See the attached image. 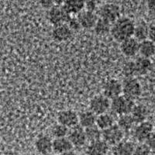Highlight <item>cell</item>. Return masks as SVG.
Returning a JSON list of instances; mask_svg holds the SVG:
<instances>
[{
  "instance_id": "8",
  "label": "cell",
  "mask_w": 155,
  "mask_h": 155,
  "mask_svg": "<svg viewBox=\"0 0 155 155\" xmlns=\"http://www.w3.org/2000/svg\"><path fill=\"white\" fill-rule=\"evenodd\" d=\"M67 137L72 143L74 147H82L88 141L85 135V128L81 127L79 124L69 129Z\"/></svg>"
},
{
  "instance_id": "31",
  "label": "cell",
  "mask_w": 155,
  "mask_h": 155,
  "mask_svg": "<svg viewBox=\"0 0 155 155\" xmlns=\"http://www.w3.org/2000/svg\"><path fill=\"white\" fill-rule=\"evenodd\" d=\"M134 154H149L151 153V150L146 143H140L135 147L134 149Z\"/></svg>"
},
{
  "instance_id": "19",
  "label": "cell",
  "mask_w": 155,
  "mask_h": 155,
  "mask_svg": "<svg viewBox=\"0 0 155 155\" xmlns=\"http://www.w3.org/2000/svg\"><path fill=\"white\" fill-rule=\"evenodd\" d=\"M136 75H144L147 74L152 68L151 61L150 58L145 57H140L134 61Z\"/></svg>"
},
{
  "instance_id": "11",
  "label": "cell",
  "mask_w": 155,
  "mask_h": 155,
  "mask_svg": "<svg viewBox=\"0 0 155 155\" xmlns=\"http://www.w3.org/2000/svg\"><path fill=\"white\" fill-rule=\"evenodd\" d=\"M77 18L81 24V28L85 30L93 29L98 19V16L95 12L86 10L85 9L78 13Z\"/></svg>"
},
{
  "instance_id": "5",
  "label": "cell",
  "mask_w": 155,
  "mask_h": 155,
  "mask_svg": "<svg viewBox=\"0 0 155 155\" xmlns=\"http://www.w3.org/2000/svg\"><path fill=\"white\" fill-rule=\"evenodd\" d=\"M124 132L117 124H113L109 128L102 130V139L109 146H113L124 140Z\"/></svg>"
},
{
  "instance_id": "36",
  "label": "cell",
  "mask_w": 155,
  "mask_h": 155,
  "mask_svg": "<svg viewBox=\"0 0 155 155\" xmlns=\"http://www.w3.org/2000/svg\"><path fill=\"white\" fill-rule=\"evenodd\" d=\"M147 3L150 10H155V0H147Z\"/></svg>"
},
{
  "instance_id": "3",
  "label": "cell",
  "mask_w": 155,
  "mask_h": 155,
  "mask_svg": "<svg viewBox=\"0 0 155 155\" xmlns=\"http://www.w3.org/2000/svg\"><path fill=\"white\" fill-rule=\"evenodd\" d=\"M71 16L72 15L68 13L62 5H54L51 9H48L47 19L48 22L54 27L63 23H67Z\"/></svg>"
},
{
  "instance_id": "21",
  "label": "cell",
  "mask_w": 155,
  "mask_h": 155,
  "mask_svg": "<svg viewBox=\"0 0 155 155\" xmlns=\"http://www.w3.org/2000/svg\"><path fill=\"white\" fill-rule=\"evenodd\" d=\"M113 124H115V119L114 116L112 114L105 113L96 116L95 125L99 127L101 130L109 128Z\"/></svg>"
},
{
  "instance_id": "29",
  "label": "cell",
  "mask_w": 155,
  "mask_h": 155,
  "mask_svg": "<svg viewBox=\"0 0 155 155\" xmlns=\"http://www.w3.org/2000/svg\"><path fill=\"white\" fill-rule=\"evenodd\" d=\"M68 127L58 123V124H56V125H54L52 127L51 132V135L53 136L54 138H59L67 137L68 134Z\"/></svg>"
},
{
  "instance_id": "2",
  "label": "cell",
  "mask_w": 155,
  "mask_h": 155,
  "mask_svg": "<svg viewBox=\"0 0 155 155\" xmlns=\"http://www.w3.org/2000/svg\"><path fill=\"white\" fill-rule=\"evenodd\" d=\"M134 106V100L124 95H120L111 99L110 109L113 114L121 116L130 114Z\"/></svg>"
},
{
  "instance_id": "10",
  "label": "cell",
  "mask_w": 155,
  "mask_h": 155,
  "mask_svg": "<svg viewBox=\"0 0 155 155\" xmlns=\"http://www.w3.org/2000/svg\"><path fill=\"white\" fill-rule=\"evenodd\" d=\"M103 95L109 99L119 96L123 94L122 83L116 79H110L106 81L102 87Z\"/></svg>"
},
{
  "instance_id": "15",
  "label": "cell",
  "mask_w": 155,
  "mask_h": 155,
  "mask_svg": "<svg viewBox=\"0 0 155 155\" xmlns=\"http://www.w3.org/2000/svg\"><path fill=\"white\" fill-rule=\"evenodd\" d=\"M73 149L74 146L67 137L54 138L53 140L52 151L54 152L55 153H59V154L69 153L72 151Z\"/></svg>"
},
{
  "instance_id": "22",
  "label": "cell",
  "mask_w": 155,
  "mask_h": 155,
  "mask_svg": "<svg viewBox=\"0 0 155 155\" xmlns=\"http://www.w3.org/2000/svg\"><path fill=\"white\" fill-rule=\"evenodd\" d=\"M138 53L142 57L150 58L155 54V44L149 39L139 42V51Z\"/></svg>"
},
{
  "instance_id": "4",
  "label": "cell",
  "mask_w": 155,
  "mask_h": 155,
  "mask_svg": "<svg viewBox=\"0 0 155 155\" xmlns=\"http://www.w3.org/2000/svg\"><path fill=\"white\" fill-rule=\"evenodd\" d=\"M122 87L123 95L133 100L138 99L142 93V87L140 83L134 77L126 78L122 83Z\"/></svg>"
},
{
  "instance_id": "28",
  "label": "cell",
  "mask_w": 155,
  "mask_h": 155,
  "mask_svg": "<svg viewBox=\"0 0 155 155\" xmlns=\"http://www.w3.org/2000/svg\"><path fill=\"white\" fill-rule=\"evenodd\" d=\"M85 132L87 140L89 142L97 140L102 138V130L95 124L85 128Z\"/></svg>"
},
{
  "instance_id": "17",
  "label": "cell",
  "mask_w": 155,
  "mask_h": 155,
  "mask_svg": "<svg viewBox=\"0 0 155 155\" xmlns=\"http://www.w3.org/2000/svg\"><path fill=\"white\" fill-rule=\"evenodd\" d=\"M34 146L38 153L48 154L52 152L53 140L47 135L39 136L36 139Z\"/></svg>"
},
{
  "instance_id": "33",
  "label": "cell",
  "mask_w": 155,
  "mask_h": 155,
  "mask_svg": "<svg viewBox=\"0 0 155 155\" xmlns=\"http://www.w3.org/2000/svg\"><path fill=\"white\" fill-rule=\"evenodd\" d=\"M99 4H100L99 0H85V9L95 12V11L99 8Z\"/></svg>"
},
{
  "instance_id": "37",
  "label": "cell",
  "mask_w": 155,
  "mask_h": 155,
  "mask_svg": "<svg viewBox=\"0 0 155 155\" xmlns=\"http://www.w3.org/2000/svg\"><path fill=\"white\" fill-rule=\"evenodd\" d=\"M55 5H63L64 2H65V0H54Z\"/></svg>"
},
{
  "instance_id": "35",
  "label": "cell",
  "mask_w": 155,
  "mask_h": 155,
  "mask_svg": "<svg viewBox=\"0 0 155 155\" xmlns=\"http://www.w3.org/2000/svg\"><path fill=\"white\" fill-rule=\"evenodd\" d=\"M149 40L155 44V25L149 27V35H148Z\"/></svg>"
},
{
  "instance_id": "6",
  "label": "cell",
  "mask_w": 155,
  "mask_h": 155,
  "mask_svg": "<svg viewBox=\"0 0 155 155\" xmlns=\"http://www.w3.org/2000/svg\"><path fill=\"white\" fill-rule=\"evenodd\" d=\"M111 99L104 95H95L89 102V110L95 113L96 116L102 113H107L110 109Z\"/></svg>"
},
{
  "instance_id": "12",
  "label": "cell",
  "mask_w": 155,
  "mask_h": 155,
  "mask_svg": "<svg viewBox=\"0 0 155 155\" xmlns=\"http://www.w3.org/2000/svg\"><path fill=\"white\" fill-rule=\"evenodd\" d=\"M120 51L124 56L132 58L138 54L139 51V41L134 37L127 38L120 42Z\"/></svg>"
},
{
  "instance_id": "30",
  "label": "cell",
  "mask_w": 155,
  "mask_h": 155,
  "mask_svg": "<svg viewBox=\"0 0 155 155\" xmlns=\"http://www.w3.org/2000/svg\"><path fill=\"white\" fill-rule=\"evenodd\" d=\"M123 73L126 78L134 77L136 75L135 67H134V61H129L124 66Z\"/></svg>"
},
{
  "instance_id": "7",
  "label": "cell",
  "mask_w": 155,
  "mask_h": 155,
  "mask_svg": "<svg viewBox=\"0 0 155 155\" xmlns=\"http://www.w3.org/2000/svg\"><path fill=\"white\" fill-rule=\"evenodd\" d=\"M121 10L118 5L114 3H106L100 6L99 9V17L113 23L120 17Z\"/></svg>"
},
{
  "instance_id": "25",
  "label": "cell",
  "mask_w": 155,
  "mask_h": 155,
  "mask_svg": "<svg viewBox=\"0 0 155 155\" xmlns=\"http://www.w3.org/2000/svg\"><path fill=\"white\" fill-rule=\"evenodd\" d=\"M148 35H149V27H148L146 23L140 22L137 26L135 25L133 37L136 40H137L139 42H140V41H144V40L147 39Z\"/></svg>"
},
{
  "instance_id": "26",
  "label": "cell",
  "mask_w": 155,
  "mask_h": 155,
  "mask_svg": "<svg viewBox=\"0 0 155 155\" xmlns=\"http://www.w3.org/2000/svg\"><path fill=\"white\" fill-rule=\"evenodd\" d=\"M111 26L112 23H110L109 21L106 20V19L99 17L97 19L93 29L95 30V34H98V35L102 36L109 34V32H110Z\"/></svg>"
},
{
  "instance_id": "27",
  "label": "cell",
  "mask_w": 155,
  "mask_h": 155,
  "mask_svg": "<svg viewBox=\"0 0 155 155\" xmlns=\"http://www.w3.org/2000/svg\"><path fill=\"white\" fill-rule=\"evenodd\" d=\"M134 124H135V122H134L130 113V114H124L119 116L118 120H117V125L124 132H127V131L130 130Z\"/></svg>"
},
{
  "instance_id": "18",
  "label": "cell",
  "mask_w": 155,
  "mask_h": 155,
  "mask_svg": "<svg viewBox=\"0 0 155 155\" xmlns=\"http://www.w3.org/2000/svg\"><path fill=\"white\" fill-rule=\"evenodd\" d=\"M135 144L129 140H122L119 143L113 145L112 153L116 155H130L134 153Z\"/></svg>"
},
{
  "instance_id": "39",
  "label": "cell",
  "mask_w": 155,
  "mask_h": 155,
  "mask_svg": "<svg viewBox=\"0 0 155 155\" xmlns=\"http://www.w3.org/2000/svg\"><path fill=\"white\" fill-rule=\"evenodd\" d=\"M40 1H43V0H40Z\"/></svg>"
},
{
  "instance_id": "14",
  "label": "cell",
  "mask_w": 155,
  "mask_h": 155,
  "mask_svg": "<svg viewBox=\"0 0 155 155\" xmlns=\"http://www.w3.org/2000/svg\"><path fill=\"white\" fill-rule=\"evenodd\" d=\"M153 131V124L150 122L145 120V121L141 122L140 124H137V126L135 127L134 130V136L138 142L143 143L147 137Z\"/></svg>"
},
{
  "instance_id": "34",
  "label": "cell",
  "mask_w": 155,
  "mask_h": 155,
  "mask_svg": "<svg viewBox=\"0 0 155 155\" xmlns=\"http://www.w3.org/2000/svg\"><path fill=\"white\" fill-rule=\"evenodd\" d=\"M143 143H146L150 150H155V132H152L150 135L148 136L147 139L145 140Z\"/></svg>"
},
{
  "instance_id": "24",
  "label": "cell",
  "mask_w": 155,
  "mask_h": 155,
  "mask_svg": "<svg viewBox=\"0 0 155 155\" xmlns=\"http://www.w3.org/2000/svg\"><path fill=\"white\" fill-rule=\"evenodd\" d=\"M135 124H140L146 120L148 116V110L143 105H135L130 113Z\"/></svg>"
},
{
  "instance_id": "16",
  "label": "cell",
  "mask_w": 155,
  "mask_h": 155,
  "mask_svg": "<svg viewBox=\"0 0 155 155\" xmlns=\"http://www.w3.org/2000/svg\"><path fill=\"white\" fill-rule=\"evenodd\" d=\"M109 145L101 138L91 141L86 149V153L92 155H103L109 153Z\"/></svg>"
},
{
  "instance_id": "23",
  "label": "cell",
  "mask_w": 155,
  "mask_h": 155,
  "mask_svg": "<svg viewBox=\"0 0 155 155\" xmlns=\"http://www.w3.org/2000/svg\"><path fill=\"white\" fill-rule=\"evenodd\" d=\"M95 120L96 115L91 110L82 111L78 114V124L83 128H86L95 124Z\"/></svg>"
},
{
  "instance_id": "13",
  "label": "cell",
  "mask_w": 155,
  "mask_h": 155,
  "mask_svg": "<svg viewBox=\"0 0 155 155\" xmlns=\"http://www.w3.org/2000/svg\"><path fill=\"white\" fill-rule=\"evenodd\" d=\"M73 35V31L68 26L67 23L58 25L54 27L52 30V37L55 41L59 43L69 41Z\"/></svg>"
},
{
  "instance_id": "9",
  "label": "cell",
  "mask_w": 155,
  "mask_h": 155,
  "mask_svg": "<svg viewBox=\"0 0 155 155\" xmlns=\"http://www.w3.org/2000/svg\"><path fill=\"white\" fill-rule=\"evenodd\" d=\"M58 123L69 129L78 124V114L72 109H64L58 114Z\"/></svg>"
},
{
  "instance_id": "20",
  "label": "cell",
  "mask_w": 155,
  "mask_h": 155,
  "mask_svg": "<svg viewBox=\"0 0 155 155\" xmlns=\"http://www.w3.org/2000/svg\"><path fill=\"white\" fill-rule=\"evenodd\" d=\"M85 0H65L62 5L71 15L78 14L85 9Z\"/></svg>"
},
{
  "instance_id": "1",
  "label": "cell",
  "mask_w": 155,
  "mask_h": 155,
  "mask_svg": "<svg viewBox=\"0 0 155 155\" xmlns=\"http://www.w3.org/2000/svg\"><path fill=\"white\" fill-rule=\"evenodd\" d=\"M135 23L132 19L126 16H120L112 23L110 34L115 41L120 43L134 35Z\"/></svg>"
},
{
  "instance_id": "32",
  "label": "cell",
  "mask_w": 155,
  "mask_h": 155,
  "mask_svg": "<svg viewBox=\"0 0 155 155\" xmlns=\"http://www.w3.org/2000/svg\"><path fill=\"white\" fill-rule=\"evenodd\" d=\"M67 24L73 32L78 31V30H79L81 28V24H80L77 16H76V17H74V16H71L70 19H68V21L67 22Z\"/></svg>"
},
{
  "instance_id": "38",
  "label": "cell",
  "mask_w": 155,
  "mask_h": 155,
  "mask_svg": "<svg viewBox=\"0 0 155 155\" xmlns=\"http://www.w3.org/2000/svg\"><path fill=\"white\" fill-rule=\"evenodd\" d=\"M153 132H155V121H154V124H153Z\"/></svg>"
}]
</instances>
